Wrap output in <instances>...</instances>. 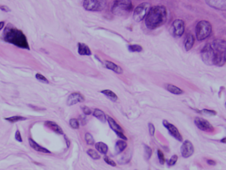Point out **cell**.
I'll return each instance as SVG.
<instances>
[{
	"label": "cell",
	"mask_w": 226,
	"mask_h": 170,
	"mask_svg": "<svg viewBox=\"0 0 226 170\" xmlns=\"http://www.w3.org/2000/svg\"><path fill=\"white\" fill-rule=\"evenodd\" d=\"M2 39L5 42L13 44L18 48L29 50H30L25 35L11 23H8L5 28Z\"/></svg>",
	"instance_id": "cell-1"
},
{
	"label": "cell",
	"mask_w": 226,
	"mask_h": 170,
	"mask_svg": "<svg viewBox=\"0 0 226 170\" xmlns=\"http://www.w3.org/2000/svg\"><path fill=\"white\" fill-rule=\"evenodd\" d=\"M167 18V10L165 6H154L150 8L147 15L145 25L148 29L155 30L165 24Z\"/></svg>",
	"instance_id": "cell-2"
},
{
	"label": "cell",
	"mask_w": 226,
	"mask_h": 170,
	"mask_svg": "<svg viewBox=\"0 0 226 170\" xmlns=\"http://www.w3.org/2000/svg\"><path fill=\"white\" fill-rule=\"evenodd\" d=\"M215 53L214 65L221 67L226 63V42L224 40L216 39L211 45Z\"/></svg>",
	"instance_id": "cell-3"
},
{
	"label": "cell",
	"mask_w": 226,
	"mask_h": 170,
	"mask_svg": "<svg viewBox=\"0 0 226 170\" xmlns=\"http://www.w3.org/2000/svg\"><path fill=\"white\" fill-rule=\"evenodd\" d=\"M131 1H115L111 7V12L114 15L123 16L128 15L133 10Z\"/></svg>",
	"instance_id": "cell-4"
},
{
	"label": "cell",
	"mask_w": 226,
	"mask_h": 170,
	"mask_svg": "<svg viewBox=\"0 0 226 170\" xmlns=\"http://www.w3.org/2000/svg\"><path fill=\"white\" fill-rule=\"evenodd\" d=\"M212 31L211 24L206 20L199 21L196 26L195 32L197 39L199 41L204 40L209 37Z\"/></svg>",
	"instance_id": "cell-5"
},
{
	"label": "cell",
	"mask_w": 226,
	"mask_h": 170,
	"mask_svg": "<svg viewBox=\"0 0 226 170\" xmlns=\"http://www.w3.org/2000/svg\"><path fill=\"white\" fill-rule=\"evenodd\" d=\"M201 59L208 65H213L214 63L215 53L211 45L207 43L201 51Z\"/></svg>",
	"instance_id": "cell-6"
},
{
	"label": "cell",
	"mask_w": 226,
	"mask_h": 170,
	"mask_svg": "<svg viewBox=\"0 0 226 170\" xmlns=\"http://www.w3.org/2000/svg\"><path fill=\"white\" fill-rule=\"evenodd\" d=\"M150 6V4L147 2H143L138 5L133 12V18L134 20L137 22L143 20L147 15Z\"/></svg>",
	"instance_id": "cell-7"
},
{
	"label": "cell",
	"mask_w": 226,
	"mask_h": 170,
	"mask_svg": "<svg viewBox=\"0 0 226 170\" xmlns=\"http://www.w3.org/2000/svg\"><path fill=\"white\" fill-rule=\"evenodd\" d=\"M106 5V1H84L83 3V7L86 10L92 12L102 11Z\"/></svg>",
	"instance_id": "cell-8"
},
{
	"label": "cell",
	"mask_w": 226,
	"mask_h": 170,
	"mask_svg": "<svg viewBox=\"0 0 226 170\" xmlns=\"http://www.w3.org/2000/svg\"><path fill=\"white\" fill-rule=\"evenodd\" d=\"M194 122L197 128L201 131L211 132L214 130L212 125L204 118L197 117L195 118Z\"/></svg>",
	"instance_id": "cell-9"
},
{
	"label": "cell",
	"mask_w": 226,
	"mask_h": 170,
	"mask_svg": "<svg viewBox=\"0 0 226 170\" xmlns=\"http://www.w3.org/2000/svg\"><path fill=\"white\" fill-rule=\"evenodd\" d=\"M163 124L173 137L181 142L183 141L182 136L181 135L178 128L175 125L170 123L166 120L163 121Z\"/></svg>",
	"instance_id": "cell-10"
},
{
	"label": "cell",
	"mask_w": 226,
	"mask_h": 170,
	"mask_svg": "<svg viewBox=\"0 0 226 170\" xmlns=\"http://www.w3.org/2000/svg\"><path fill=\"white\" fill-rule=\"evenodd\" d=\"M180 150L182 157L188 158L192 155L194 149L192 142L188 140H186L181 145Z\"/></svg>",
	"instance_id": "cell-11"
},
{
	"label": "cell",
	"mask_w": 226,
	"mask_h": 170,
	"mask_svg": "<svg viewBox=\"0 0 226 170\" xmlns=\"http://www.w3.org/2000/svg\"><path fill=\"white\" fill-rule=\"evenodd\" d=\"M172 26L174 36L177 37H181L185 31L184 21L181 20H175L173 22Z\"/></svg>",
	"instance_id": "cell-12"
},
{
	"label": "cell",
	"mask_w": 226,
	"mask_h": 170,
	"mask_svg": "<svg viewBox=\"0 0 226 170\" xmlns=\"http://www.w3.org/2000/svg\"><path fill=\"white\" fill-rule=\"evenodd\" d=\"M85 98L83 95L79 93H73L68 97L67 100V105L68 106H72L78 103L85 102Z\"/></svg>",
	"instance_id": "cell-13"
},
{
	"label": "cell",
	"mask_w": 226,
	"mask_h": 170,
	"mask_svg": "<svg viewBox=\"0 0 226 170\" xmlns=\"http://www.w3.org/2000/svg\"><path fill=\"white\" fill-rule=\"evenodd\" d=\"M45 126L50 129L54 132L58 134V135H63V130L61 127L56 123L51 121H46L44 123Z\"/></svg>",
	"instance_id": "cell-14"
},
{
	"label": "cell",
	"mask_w": 226,
	"mask_h": 170,
	"mask_svg": "<svg viewBox=\"0 0 226 170\" xmlns=\"http://www.w3.org/2000/svg\"><path fill=\"white\" fill-rule=\"evenodd\" d=\"M107 120L110 127L116 133V135L123 132L122 128L117 123L113 118H111V117H108Z\"/></svg>",
	"instance_id": "cell-15"
},
{
	"label": "cell",
	"mask_w": 226,
	"mask_h": 170,
	"mask_svg": "<svg viewBox=\"0 0 226 170\" xmlns=\"http://www.w3.org/2000/svg\"><path fill=\"white\" fill-rule=\"evenodd\" d=\"M28 141H29L30 146L35 151H37V152H41V153H51V152L49 150L40 146L31 138H29Z\"/></svg>",
	"instance_id": "cell-16"
},
{
	"label": "cell",
	"mask_w": 226,
	"mask_h": 170,
	"mask_svg": "<svg viewBox=\"0 0 226 170\" xmlns=\"http://www.w3.org/2000/svg\"><path fill=\"white\" fill-rule=\"evenodd\" d=\"M78 52L80 55L90 56L91 51L88 46L85 43L79 42L78 44Z\"/></svg>",
	"instance_id": "cell-17"
},
{
	"label": "cell",
	"mask_w": 226,
	"mask_h": 170,
	"mask_svg": "<svg viewBox=\"0 0 226 170\" xmlns=\"http://www.w3.org/2000/svg\"><path fill=\"white\" fill-rule=\"evenodd\" d=\"M105 65L107 69L113 71L114 72L118 74H122L123 72V70L120 66L117 65L116 64L108 60H106L105 62Z\"/></svg>",
	"instance_id": "cell-18"
},
{
	"label": "cell",
	"mask_w": 226,
	"mask_h": 170,
	"mask_svg": "<svg viewBox=\"0 0 226 170\" xmlns=\"http://www.w3.org/2000/svg\"><path fill=\"white\" fill-rule=\"evenodd\" d=\"M195 39L193 35L189 34L186 36L185 41V48L187 51L190 50L192 48L194 44Z\"/></svg>",
	"instance_id": "cell-19"
},
{
	"label": "cell",
	"mask_w": 226,
	"mask_h": 170,
	"mask_svg": "<svg viewBox=\"0 0 226 170\" xmlns=\"http://www.w3.org/2000/svg\"><path fill=\"white\" fill-rule=\"evenodd\" d=\"M165 88L166 90L171 92L173 94H176V95H180V94H182L183 93V90H181V89L178 88V87L175 86L171 84H166L165 85Z\"/></svg>",
	"instance_id": "cell-20"
},
{
	"label": "cell",
	"mask_w": 226,
	"mask_h": 170,
	"mask_svg": "<svg viewBox=\"0 0 226 170\" xmlns=\"http://www.w3.org/2000/svg\"><path fill=\"white\" fill-rule=\"evenodd\" d=\"M93 115L94 117L98 119L101 122L105 123L107 120L104 111L98 108H96L94 111Z\"/></svg>",
	"instance_id": "cell-21"
},
{
	"label": "cell",
	"mask_w": 226,
	"mask_h": 170,
	"mask_svg": "<svg viewBox=\"0 0 226 170\" xmlns=\"http://www.w3.org/2000/svg\"><path fill=\"white\" fill-rule=\"evenodd\" d=\"M127 146L126 142L124 141L118 140L115 144V150L117 154H119L125 150Z\"/></svg>",
	"instance_id": "cell-22"
},
{
	"label": "cell",
	"mask_w": 226,
	"mask_h": 170,
	"mask_svg": "<svg viewBox=\"0 0 226 170\" xmlns=\"http://www.w3.org/2000/svg\"><path fill=\"white\" fill-rule=\"evenodd\" d=\"M95 149L98 152L103 154H106L108 150V146L103 142H99L95 144Z\"/></svg>",
	"instance_id": "cell-23"
},
{
	"label": "cell",
	"mask_w": 226,
	"mask_h": 170,
	"mask_svg": "<svg viewBox=\"0 0 226 170\" xmlns=\"http://www.w3.org/2000/svg\"><path fill=\"white\" fill-rule=\"evenodd\" d=\"M222 2V1H206V3H207L208 5L215 8H218V9L224 10V9L225 10L226 4L223 5V4L219 5Z\"/></svg>",
	"instance_id": "cell-24"
},
{
	"label": "cell",
	"mask_w": 226,
	"mask_h": 170,
	"mask_svg": "<svg viewBox=\"0 0 226 170\" xmlns=\"http://www.w3.org/2000/svg\"><path fill=\"white\" fill-rule=\"evenodd\" d=\"M101 93L104 94L109 99L113 102H115L118 100L117 95L111 90H105L101 91Z\"/></svg>",
	"instance_id": "cell-25"
},
{
	"label": "cell",
	"mask_w": 226,
	"mask_h": 170,
	"mask_svg": "<svg viewBox=\"0 0 226 170\" xmlns=\"http://www.w3.org/2000/svg\"><path fill=\"white\" fill-rule=\"evenodd\" d=\"M5 119L11 123H15L17 122L25 120H27V118L20 116H16L10 117L5 118Z\"/></svg>",
	"instance_id": "cell-26"
},
{
	"label": "cell",
	"mask_w": 226,
	"mask_h": 170,
	"mask_svg": "<svg viewBox=\"0 0 226 170\" xmlns=\"http://www.w3.org/2000/svg\"><path fill=\"white\" fill-rule=\"evenodd\" d=\"M87 154L94 159H99L100 158V156L96 151L93 149H89L87 152Z\"/></svg>",
	"instance_id": "cell-27"
},
{
	"label": "cell",
	"mask_w": 226,
	"mask_h": 170,
	"mask_svg": "<svg viewBox=\"0 0 226 170\" xmlns=\"http://www.w3.org/2000/svg\"><path fill=\"white\" fill-rule=\"evenodd\" d=\"M128 49L131 52H140L143 50L142 46L139 45H130L128 46Z\"/></svg>",
	"instance_id": "cell-28"
},
{
	"label": "cell",
	"mask_w": 226,
	"mask_h": 170,
	"mask_svg": "<svg viewBox=\"0 0 226 170\" xmlns=\"http://www.w3.org/2000/svg\"><path fill=\"white\" fill-rule=\"evenodd\" d=\"M70 126L74 129H78L80 127L79 121L76 119H71L69 122Z\"/></svg>",
	"instance_id": "cell-29"
},
{
	"label": "cell",
	"mask_w": 226,
	"mask_h": 170,
	"mask_svg": "<svg viewBox=\"0 0 226 170\" xmlns=\"http://www.w3.org/2000/svg\"><path fill=\"white\" fill-rule=\"evenodd\" d=\"M85 140L86 142L89 145H93L94 144V139L91 134L89 133H86L85 135Z\"/></svg>",
	"instance_id": "cell-30"
},
{
	"label": "cell",
	"mask_w": 226,
	"mask_h": 170,
	"mask_svg": "<svg viewBox=\"0 0 226 170\" xmlns=\"http://www.w3.org/2000/svg\"><path fill=\"white\" fill-rule=\"evenodd\" d=\"M200 112L201 114H203V115H206V116H210V117L215 116L217 114L216 111H214V110H209V109H203V110L200 111Z\"/></svg>",
	"instance_id": "cell-31"
},
{
	"label": "cell",
	"mask_w": 226,
	"mask_h": 170,
	"mask_svg": "<svg viewBox=\"0 0 226 170\" xmlns=\"http://www.w3.org/2000/svg\"><path fill=\"white\" fill-rule=\"evenodd\" d=\"M144 153H145V157L147 159H149L152 155V150L148 145L146 144L144 146Z\"/></svg>",
	"instance_id": "cell-32"
},
{
	"label": "cell",
	"mask_w": 226,
	"mask_h": 170,
	"mask_svg": "<svg viewBox=\"0 0 226 170\" xmlns=\"http://www.w3.org/2000/svg\"><path fill=\"white\" fill-rule=\"evenodd\" d=\"M178 159V156L176 155H174L167 161V165L169 167H172V166H174L177 162Z\"/></svg>",
	"instance_id": "cell-33"
},
{
	"label": "cell",
	"mask_w": 226,
	"mask_h": 170,
	"mask_svg": "<svg viewBox=\"0 0 226 170\" xmlns=\"http://www.w3.org/2000/svg\"><path fill=\"white\" fill-rule=\"evenodd\" d=\"M157 155L160 164L161 165H163L166 162L164 154L163 153L162 151L158 150H157Z\"/></svg>",
	"instance_id": "cell-34"
},
{
	"label": "cell",
	"mask_w": 226,
	"mask_h": 170,
	"mask_svg": "<svg viewBox=\"0 0 226 170\" xmlns=\"http://www.w3.org/2000/svg\"><path fill=\"white\" fill-rule=\"evenodd\" d=\"M36 78L37 80L42 82V83L46 84H48L49 83V81L47 80V78L40 74L37 73L36 75Z\"/></svg>",
	"instance_id": "cell-35"
},
{
	"label": "cell",
	"mask_w": 226,
	"mask_h": 170,
	"mask_svg": "<svg viewBox=\"0 0 226 170\" xmlns=\"http://www.w3.org/2000/svg\"><path fill=\"white\" fill-rule=\"evenodd\" d=\"M104 160L105 161L106 163L109 165H110V166H113V167H115L116 166V163L112 160L109 157H108L107 156H105L104 157Z\"/></svg>",
	"instance_id": "cell-36"
},
{
	"label": "cell",
	"mask_w": 226,
	"mask_h": 170,
	"mask_svg": "<svg viewBox=\"0 0 226 170\" xmlns=\"http://www.w3.org/2000/svg\"><path fill=\"white\" fill-rule=\"evenodd\" d=\"M148 129H149V133L150 135L152 136L154 135L155 132V128L153 123H148Z\"/></svg>",
	"instance_id": "cell-37"
},
{
	"label": "cell",
	"mask_w": 226,
	"mask_h": 170,
	"mask_svg": "<svg viewBox=\"0 0 226 170\" xmlns=\"http://www.w3.org/2000/svg\"><path fill=\"white\" fill-rule=\"evenodd\" d=\"M15 138L17 141L20 142H22V138L20 132L18 130L16 131V134H15Z\"/></svg>",
	"instance_id": "cell-38"
},
{
	"label": "cell",
	"mask_w": 226,
	"mask_h": 170,
	"mask_svg": "<svg viewBox=\"0 0 226 170\" xmlns=\"http://www.w3.org/2000/svg\"><path fill=\"white\" fill-rule=\"evenodd\" d=\"M82 110H83V112H84V114L85 115H90V114H91V110L88 107L85 106L83 107V108H82Z\"/></svg>",
	"instance_id": "cell-39"
},
{
	"label": "cell",
	"mask_w": 226,
	"mask_h": 170,
	"mask_svg": "<svg viewBox=\"0 0 226 170\" xmlns=\"http://www.w3.org/2000/svg\"><path fill=\"white\" fill-rule=\"evenodd\" d=\"M207 164L210 166H215L216 165V162L212 159H208L207 160Z\"/></svg>",
	"instance_id": "cell-40"
},
{
	"label": "cell",
	"mask_w": 226,
	"mask_h": 170,
	"mask_svg": "<svg viewBox=\"0 0 226 170\" xmlns=\"http://www.w3.org/2000/svg\"><path fill=\"white\" fill-rule=\"evenodd\" d=\"M0 8H1L2 11H5V12H7L10 11V9L7 6H1Z\"/></svg>",
	"instance_id": "cell-41"
},
{
	"label": "cell",
	"mask_w": 226,
	"mask_h": 170,
	"mask_svg": "<svg viewBox=\"0 0 226 170\" xmlns=\"http://www.w3.org/2000/svg\"><path fill=\"white\" fill-rule=\"evenodd\" d=\"M64 138H65V141H66L67 147H68V148H69V147H70V140H69V138H68V137H67L66 135H64Z\"/></svg>",
	"instance_id": "cell-42"
},
{
	"label": "cell",
	"mask_w": 226,
	"mask_h": 170,
	"mask_svg": "<svg viewBox=\"0 0 226 170\" xmlns=\"http://www.w3.org/2000/svg\"><path fill=\"white\" fill-rule=\"evenodd\" d=\"M5 23L4 22H0V30H2L4 26Z\"/></svg>",
	"instance_id": "cell-43"
},
{
	"label": "cell",
	"mask_w": 226,
	"mask_h": 170,
	"mask_svg": "<svg viewBox=\"0 0 226 170\" xmlns=\"http://www.w3.org/2000/svg\"><path fill=\"white\" fill-rule=\"evenodd\" d=\"M221 142H223L224 143H226V138H224L222 139L221 140Z\"/></svg>",
	"instance_id": "cell-44"
},
{
	"label": "cell",
	"mask_w": 226,
	"mask_h": 170,
	"mask_svg": "<svg viewBox=\"0 0 226 170\" xmlns=\"http://www.w3.org/2000/svg\"><path fill=\"white\" fill-rule=\"evenodd\" d=\"M0 8H1V6H0Z\"/></svg>",
	"instance_id": "cell-45"
}]
</instances>
